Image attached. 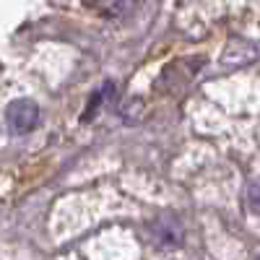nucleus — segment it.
I'll return each instance as SVG.
<instances>
[{
    "label": "nucleus",
    "mask_w": 260,
    "mask_h": 260,
    "mask_svg": "<svg viewBox=\"0 0 260 260\" xmlns=\"http://www.w3.org/2000/svg\"><path fill=\"white\" fill-rule=\"evenodd\" d=\"M6 122L13 133H29L39 122V107L31 99H16L6 110Z\"/></svg>",
    "instance_id": "1"
},
{
    "label": "nucleus",
    "mask_w": 260,
    "mask_h": 260,
    "mask_svg": "<svg viewBox=\"0 0 260 260\" xmlns=\"http://www.w3.org/2000/svg\"><path fill=\"white\" fill-rule=\"evenodd\" d=\"M245 203L252 213H260V177H255L247 185V195H245Z\"/></svg>",
    "instance_id": "2"
},
{
    "label": "nucleus",
    "mask_w": 260,
    "mask_h": 260,
    "mask_svg": "<svg viewBox=\"0 0 260 260\" xmlns=\"http://www.w3.org/2000/svg\"><path fill=\"white\" fill-rule=\"evenodd\" d=\"M257 260H260V257H257Z\"/></svg>",
    "instance_id": "3"
}]
</instances>
